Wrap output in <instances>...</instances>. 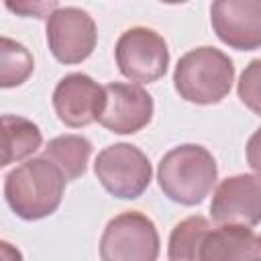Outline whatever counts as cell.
I'll return each mask as SVG.
<instances>
[{"label": "cell", "instance_id": "2e32d148", "mask_svg": "<svg viewBox=\"0 0 261 261\" xmlns=\"http://www.w3.org/2000/svg\"><path fill=\"white\" fill-rule=\"evenodd\" d=\"M35 69V61L31 51L22 45L12 41L10 37H2L0 47V86L2 88H16L24 84Z\"/></svg>", "mask_w": 261, "mask_h": 261}, {"label": "cell", "instance_id": "6da1fadb", "mask_svg": "<svg viewBox=\"0 0 261 261\" xmlns=\"http://www.w3.org/2000/svg\"><path fill=\"white\" fill-rule=\"evenodd\" d=\"M65 181L63 171L51 159L31 157L6 173L4 200L18 218L41 220L59 208Z\"/></svg>", "mask_w": 261, "mask_h": 261}, {"label": "cell", "instance_id": "7c38bea8", "mask_svg": "<svg viewBox=\"0 0 261 261\" xmlns=\"http://www.w3.org/2000/svg\"><path fill=\"white\" fill-rule=\"evenodd\" d=\"M198 259H259V237L245 224H218L206 232Z\"/></svg>", "mask_w": 261, "mask_h": 261}, {"label": "cell", "instance_id": "7a4b0ae2", "mask_svg": "<svg viewBox=\"0 0 261 261\" xmlns=\"http://www.w3.org/2000/svg\"><path fill=\"white\" fill-rule=\"evenodd\" d=\"M218 179V165L202 145H177L167 151L157 167L161 192L175 204L198 206L206 200Z\"/></svg>", "mask_w": 261, "mask_h": 261}, {"label": "cell", "instance_id": "3957f363", "mask_svg": "<svg viewBox=\"0 0 261 261\" xmlns=\"http://www.w3.org/2000/svg\"><path fill=\"white\" fill-rule=\"evenodd\" d=\"M234 82L232 59L214 47H196L179 57L173 71V86L179 98L192 104L210 106L222 102Z\"/></svg>", "mask_w": 261, "mask_h": 261}, {"label": "cell", "instance_id": "ac0fdd59", "mask_svg": "<svg viewBox=\"0 0 261 261\" xmlns=\"http://www.w3.org/2000/svg\"><path fill=\"white\" fill-rule=\"evenodd\" d=\"M59 0H4V6L24 18H49L57 10Z\"/></svg>", "mask_w": 261, "mask_h": 261}, {"label": "cell", "instance_id": "8fae6325", "mask_svg": "<svg viewBox=\"0 0 261 261\" xmlns=\"http://www.w3.org/2000/svg\"><path fill=\"white\" fill-rule=\"evenodd\" d=\"M53 108L57 118L69 128H84L98 120L104 106V86H98L86 73L61 77L53 90Z\"/></svg>", "mask_w": 261, "mask_h": 261}, {"label": "cell", "instance_id": "ffe728a7", "mask_svg": "<svg viewBox=\"0 0 261 261\" xmlns=\"http://www.w3.org/2000/svg\"><path fill=\"white\" fill-rule=\"evenodd\" d=\"M159 2H163V4H184L188 0H159Z\"/></svg>", "mask_w": 261, "mask_h": 261}, {"label": "cell", "instance_id": "44dd1931", "mask_svg": "<svg viewBox=\"0 0 261 261\" xmlns=\"http://www.w3.org/2000/svg\"><path fill=\"white\" fill-rule=\"evenodd\" d=\"M259 259H261V237H259Z\"/></svg>", "mask_w": 261, "mask_h": 261}, {"label": "cell", "instance_id": "e0dca14e", "mask_svg": "<svg viewBox=\"0 0 261 261\" xmlns=\"http://www.w3.org/2000/svg\"><path fill=\"white\" fill-rule=\"evenodd\" d=\"M241 102L257 116H261V59H253L241 73L237 84Z\"/></svg>", "mask_w": 261, "mask_h": 261}, {"label": "cell", "instance_id": "4fadbf2b", "mask_svg": "<svg viewBox=\"0 0 261 261\" xmlns=\"http://www.w3.org/2000/svg\"><path fill=\"white\" fill-rule=\"evenodd\" d=\"M43 145V135L39 126L22 116L4 114L2 116V163L10 165L31 157Z\"/></svg>", "mask_w": 261, "mask_h": 261}, {"label": "cell", "instance_id": "5bb4252c", "mask_svg": "<svg viewBox=\"0 0 261 261\" xmlns=\"http://www.w3.org/2000/svg\"><path fill=\"white\" fill-rule=\"evenodd\" d=\"M43 155L63 171L67 181H73L86 173L92 143L82 135H59L47 143Z\"/></svg>", "mask_w": 261, "mask_h": 261}, {"label": "cell", "instance_id": "d6986e66", "mask_svg": "<svg viewBox=\"0 0 261 261\" xmlns=\"http://www.w3.org/2000/svg\"><path fill=\"white\" fill-rule=\"evenodd\" d=\"M247 163L261 177V126L249 137L247 141Z\"/></svg>", "mask_w": 261, "mask_h": 261}, {"label": "cell", "instance_id": "30bf717a", "mask_svg": "<svg viewBox=\"0 0 261 261\" xmlns=\"http://www.w3.org/2000/svg\"><path fill=\"white\" fill-rule=\"evenodd\" d=\"M210 22L216 37L230 49L261 47V0H212Z\"/></svg>", "mask_w": 261, "mask_h": 261}, {"label": "cell", "instance_id": "8992f818", "mask_svg": "<svg viewBox=\"0 0 261 261\" xmlns=\"http://www.w3.org/2000/svg\"><path fill=\"white\" fill-rule=\"evenodd\" d=\"M118 71L137 84H153L161 80L169 65V49L165 39L147 27L126 29L114 47Z\"/></svg>", "mask_w": 261, "mask_h": 261}, {"label": "cell", "instance_id": "5b68a950", "mask_svg": "<svg viewBox=\"0 0 261 261\" xmlns=\"http://www.w3.org/2000/svg\"><path fill=\"white\" fill-rule=\"evenodd\" d=\"M100 257L104 261H155L159 257L155 222L139 210L110 218L100 239Z\"/></svg>", "mask_w": 261, "mask_h": 261}, {"label": "cell", "instance_id": "277c9868", "mask_svg": "<svg viewBox=\"0 0 261 261\" xmlns=\"http://www.w3.org/2000/svg\"><path fill=\"white\" fill-rule=\"evenodd\" d=\"M94 173L102 188L120 200L139 198L149 188L153 177L147 155L130 143L104 147L94 161Z\"/></svg>", "mask_w": 261, "mask_h": 261}, {"label": "cell", "instance_id": "9c48e42d", "mask_svg": "<svg viewBox=\"0 0 261 261\" xmlns=\"http://www.w3.org/2000/svg\"><path fill=\"white\" fill-rule=\"evenodd\" d=\"M210 216L216 224H245L261 222V177L239 173L222 179L214 190Z\"/></svg>", "mask_w": 261, "mask_h": 261}, {"label": "cell", "instance_id": "52a82bcc", "mask_svg": "<svg viewBox=\"0 0 261 261\" xmlns=\"http://www.w3.org/2000/svg\"><path fill=\"white\" fill-rule=\"evenodd\" d=\"M47 45L51 55L65 65H75L86 61L98 41V31L94 18L75 6L57 8L47 18Z\"/></svg>", "mask_w": 261, "mask_h": 261}, {"label": "cell", "instance_id": "ba28073f", "mask_svg": "<svg viewBox=\"0 0 261 261\" xmlns=\"http://www.w3.org/2000/svg\"><path fill=\"white\" fill-rule=\"evenodd\" d=\"M153 98L137 84L112 82L104 86V106L98 122L116 135H133L153 118Z\"/></svg>", "mask_w": 261, "mask_h": 261}, {"label": "cell", "instance_id": "9a60e30c", "mask_svg": "<svg viewBox=\"0 0 261 261\" xmlns=\"http://www.w3.org/2000/svg\"><path fill=\"white\" fill-rule=\"evenodd\" d=\"M208 218L196 214L190 216L181 222H177L169 234V247H167V257L171 261H181V259H198L200 245L210 230Z\"/></svg>", "mask_w": 261, "mask_h": 261}]
</instances>
